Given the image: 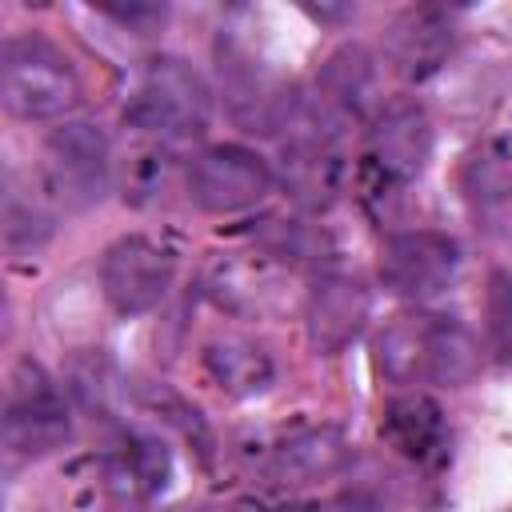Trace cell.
I'll return each mask as SVG.
<instances>
[{
  "mask_svg": "<svg viewBox=\"0 0 512 512\" xmlns=\"http://www.w3.org/2000/svg\"><path fill=\"white\" fill-rule=\"evenodd\" d=\"M176 280V256L152 236H124L100 260V284L120 316L152 312Z\"/></svg>",
  "mask_w": 512,
  "mask_h": 512,
  "instance_id": "cell-6",
  "label": "cell"
},
{
  "mask_svg": "<svg viewBox=\"0 0 512 512\" xmlns=\"http://www.w3.org/2000/svg\"><path fill=\"white\" fill-rule=\"evenodd\" d=\"M480 376V340L448 320V316H432V336H428V380L432 384H448V388H464Z\"/></svg>",
  "mask_w": 512,
  "mask_h": 512,
  "instance_id": "cell-17",
  "label": "cell"
},
{
  "mask_svg": "<svg viewBox=\"0 0 512 512\" xmlns=\"http://www.w3.org/2000/svg\"><path fill=\"white\" fill-rule=\"evenodd\" d=\"M348 460H352V448H348L340 428L304 424V428H292L288 436H280L268 448L264 468L280 484H308V480L336 476L340 468H348Z\"/></svg>",
  "mask_w": 512,
  "mask_h": 512,
  "instance_id": "cell-9",
  "label": "cell"
},
{
  "mask_svg": "<svg viewBox=\"0 0 512 512\" xmlns=\"http://www.w3.org/2000/svg\"><path fill=\"white\" fill-rule=\"evenodd\" d=\"M208 120L212 92L204 76L176 56H156L128 104V124L160 140H196Z\"/></svg>",
  "mask_w": 512,
  "mask_h": 512,
  "instance_id": "cell-2",
  "label": "cell"
},
{
  "mask_svg": "<svg viewBox=\"0 0 512 512\" xmlns=\"http://www.w3.org/2000/svg\"><path fill=\"white\" fill-rule=\"evenodd\" d=\"M284 188L304 208H328L340 192V156L328 132L304 124V132L284 148Z\"/></svg>",
  "mask_w": 512,
  "mask_h": 512,
  "instance_id": "cell-12",
  "label": "cell"
},
{
  "mask_svg": "<svg viewBox=\"0 0 512 512\" xmlns=\"http://www.w3.org/2000/svg\"><path fill=\"white\" fill-rule=\"evenodd\" d=\"M368 320V288L352 276H328L308 300V336L320 352H340Z\"/></svg>",
  "mask_w": 512,
  "mask_h": 512,
  "instance_id": "cell-11",
  "label": "cell"
},
{
  "mask_svg": "<svg viewBox=\"0 0 512 512\" xmlns=\"http://www.w3.org/2000/svg\"><path fill=\"white\" fill-rule=\"evenodd\" d=\"M460 268V248L452 236L416 228V232H396L384 244L380 256V280L388 292L404 300H432L440 296Z\"/></svg>",
  "mask_w": 512,
  "mask_h": 512,
  "instance_id": "cell-7",
  "label": "cell"
},
{
  "mask_svg": "<svg viewBox=\"0 0 512 512\" xmlns=\"http://www.w3.org/2000/svg\"><path fill=\"white\" fill-rule=\"evenodd\" d=\"M380 436L404 460L436 464L444 456V444H448V424H444V412H440V404L432 396L408 392V396H396V400L384 404Z\"/></svg>",
  "mask_w": 512,
  "mask_h": 512,
  "instance_id": "cell-10",
  "label": "cell"
},
{
  "mask_svg": "<svg viewBox=\"0 0 512 512\" xmlns=\"http://www.w3.org/2000/svg\"><path fill=\"white\" fill-rule=\"evenodd\" d=\"M204 368L228 396H256L272 384V360L244 336H220L204 344Z\"/></svg>",
  "mask_w": 512,
  "mask_h": 512,
  "instance_id": "cell-16",
  "label": "cell"
},
{
  "mask_svg": "<svg viewBox=\"0 0 512 512\" xmlns=\"http://www.w3.org/2000/svg\"><path fill=\"white\" fill-rule=\"evenodd\" d=\"M324 512H384L372 496H364V492H344V496H336Z\"/></svg>",
  "mask_w": 512,
  "mask_h": 512,
  "instance_id": "cell-21",
  "label": "cell"
},
{
  "mask_svg": "<svg viewBox=\"0 0 512 512\" xmlns=\"http://www.w3.org/2000/svg\"><path fill=\"white\" fill-rule=\"evenodd\" d=\"M232 512H316V504H308V500H292V496H276V492H260V496H244V500H236Z\"/></svg>",
  "mask_w": 512,
  "mask_h": 512,
  "instance_id": "cell-20",
  "label": "cell"
},
{
  "mask_svg": "<svg viewBox=\"0 0 512 512\" xmlns=\"http://www.w3.org/2000/svg\"><path fill=\"white\" fill-rule=\"evenodd\" d=\"M108 136L88 120H68L44 140V188L56 204L84 212L108 188Z\"/></svg>",
  "mask_w": 512,
  "mask_h": 512,
  "instance_id": "cell-3",
  "label": "cell"
},
{
  "mask_svg": "<svg viewBox=\"0 0 512 512\" xmlns=\"http://www.w3.org/2000/svg\"><path fill=\"white\" fill-rule=\"evenodd\" d=\"M188 512H212V508H188Z\"/></svg>",
  "mask_w": 512,
  "mask_h": 512,
  "instance_id": "cell-22",
  "label": "cell"
},
{
  "mask_svg": "<svg viewBox=\"0 0 512 512\" xmlns=\"http://www.w3.org/2000/svg\"><path fill=\"white\" fill-rule=\"evenodd\" d=\"M448 48H452V32L440 20V12H432V8H408L392 24V36H388V52H392L396 68L412 80L432 76L440 68V60L448 56Z\"/></svg>",
  "mask_w": 512,
  "mask_h": 512,
  "instance_id": "cell-13",
  "label": "cell"
},
{
  "mask_svg": "<svg viewBox=\"0 0 512 512\" xmlns=\"http://www.w3.org/2000/svg\"><path fill=\"white\" fill-rule=\"evenodd\" d=\"M68 440V412L52 380L32 364L28 380H16L8 416H4V448L12 460H32Z\"/></svg>",
  "mask_w": 512,
  "mask_h": 512,
  "instance_id": "cell-8",
  "label": "cell"
},
{
  "mask_svg": "<svg viewBox=\"0 0 512 512\" xmlns=\"http://www.w3.org/2000/svg\"><path fill=\"white\" fill-rule=\"evenodd\" d=\"M428 336H432V316L424 312L396 316L376 340V368L392 384L428 380Z\"/></svg>",
  "mask_w": 512,
  "mask_h": 512,
  "instance_id": "cell-15",
  "label": "cell"
},
{
  "mask_svg": "<svg viewBox=\"0 0 512 512\" xmlns=\"http://www.w3.org/2000/svg\"><path fill=\"white\" fill-rule=\"evenodd\" d=\"M84 88L72 60L44 36H12L0 52V100L20 120H60Z\"/></svg>",
  "mask_w": 512,
  "mask_h": 512,
  "instance_id": "cell-1",
  "label": "cell"
},
{
  "mask_svg": "<svg viewBox=\"0 0 512 512\" xmlns=\"http://www.w3.org/2000/svg\"><path fill=\"white\" fill-rule=\"evenodd\" d=\"M432 160V120L412 100H392L376 112L364 148V172L380 188L412 184Z\"/></svg>",
  "mask_w": 512,
  "mask_h": 512,
  "instance_id": "cell-4",
  "label": "cell"
},
{
  "mask_svg": "<svg viewBox=\"0 0 512 512\" xmlns=\"http://www.w3.org/2000/svg\"><path fill=\"white\" fill-rule=\"evenodd\" d=\"M172 460L160 440L152 436H124L108 456V484L128 500H148L168 484Z\"/></svg>",
  "mask_w": 512,
  "mask_h": 512,
  "instance_id": "cell-14",
  "label": "cell"
},
{
  "mask_svg": "<svg viewBox=\"0 0 512 512\" xmlns=\"http://www.w3.org/2000/svg\"><path fill=\"white\" fill-rule=\"evenodd\" d=\"M272 188V168L240 148V144H212L188 160V200L204 212L228 216L260 204Z\"/></svg>",
  "mask_w": 512,
  "mask_h": 512,
  "instance_id": "cell-5",
  "label": "cell"
},
{
  "mask_svg": "<svg viewBox=\"0 0 512 512\" xmlns=\"http://www.w3.org/2000/svg\"><path fill=\"white\" fill-rule=\"evenodd\" d=\"M320 84H324L328 104H336V108L356 116L376 96V64H372V56L364 48H340V52L328 56Z\"/></svg>",
  "mask_w": 512,
  "mask_h": 512,
  "instance_id": "cell-18",
  "label": "cell"
},
{
  "mask_svg": "<svg viewBox=\"0 0 512 512\" xmlns=\"http://www.w3.org/2000/svg\"><path fill=\"white\" fill-rule=\"evenodd\" d=\"M484 312H488V340H492V352H496L504 364H512V276H508V272H492V276H488Z\"/></svg>",
  "mask_w": 512,
  "mask_h": 512,
  "instance_id": "cell-19",
  "label": "cell"
}]
</instances>
